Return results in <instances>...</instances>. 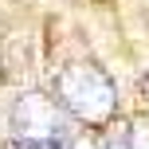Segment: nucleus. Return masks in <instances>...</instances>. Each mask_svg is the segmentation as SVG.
Segmentation results:
<instances>
[{"label":"nucleus","instance_id":"obj_5","mask_svg":"<svg viewBox=\"0 0 149 149\" xmlns=\"http://www.w3.org/2000/svg\"><path fill=\"white\" fill-rule=\"evenodd\" d=\"M67 149H98V145L90 141V137H79V134H74L71 141H67ZM102 149H106V145H102Z\"/></svg>","mask_w":149,"mask_h":149},{"label":"nucleus","instance_id":"obj_2","mask_svg":"<svg viewBox=\"0 0 149 149\" xmlns=\"http://www.w3.org/2000/svg\"><path fill=\"white\" fill-rule=\"evenodd\" d=\"M12 126L20 130L24 141H51V145H63L74 137V114L59 98H47V94H28L16 102L12 110Z\"/></svg>","mask_w":149,"mask_h":149},{"label":"nucleus","instance_id":"obj_1","mask_svg":"<svg viewBox=\"0 0 149 149\" xmlns=\"http://www.w3.org/2000/svg\"><path fill=\"white\" fill-rule=\"evenodd\" d=\"M55 98L79 122H90V126L110 122L114 106H118V90H114L110 74L90 67V63H74V67H63L55 74Z\"/></svg>","mask_w":149,"mask_h":149},{"label":"nucleus","instance_id":"obj_4","mask_svg":"<svg viewBox=\"0 0 149 149\" xmlns=\"http://www.w3.org/2000/svg\"><path fill=\"white\" fill-rule=\"evenodd\" d=\"M8 149H63V145H51V141H12Z\"/></svg>","mask_w":149,"mask_h":149},{"label":"nucleus","instance_id":"obj_6","mask_svg":"<svg viewBox=\"0 0 149 149\" xmlns=\"http://www.w3.org/2000/svg\"><path fill=\"white\" fill-rule=\"evenodd\" d=\"M106 149H130V137H114V141H106Z\"/></svg>","mask_w":149,"mask_h":149},{"label":"nucleus","instance_id":"obj_3","mask_svg":"<svg viewBox=\"0 0 149 149\" xmlns=\"http://www.w3.org/2000/svg\"><path fill=\"white\" fill-rule=\"evenodd\" d=\"M126 137H130V149H149V122H137Z\"/></svg>","mask_w":149,"mask_h":149}]
</instances>
